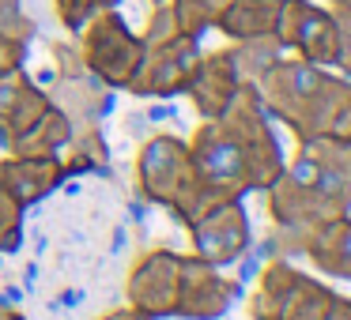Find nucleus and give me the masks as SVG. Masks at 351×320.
Segmentation results:
<instances>
[{
    "instance_id": "nucleus-1",
    "label": "nucleus",
    "mask_w": 351,
    "mask_h": 320,
    "mask_svg": "<svg viewBox=\"0 0 351 320\" xmlns=\"http://www.w3.org/2000/svg\"><path fill=\"white\" fill-rule=\"evenodd\" d=\"M110 4H117V0H61V16L69 27H80L91 12L99 8H110Z\"/></svg>"
},
{
    "instance_id": "nucleus-2",
    "label": "nucleus",
    "mask_w": 351,
    "mask_h": 320,
    "mask_svg": "<svg viewBox=\"0 0 351 320\" xmlns=\"http://www.w3.org/2000/svg\"><path fill=\"white\" fill-rule=\"evenodd\" d=\"M336 4H340V12H343V16H351V0H336Z\"/></svg>"
}]
</instances>
